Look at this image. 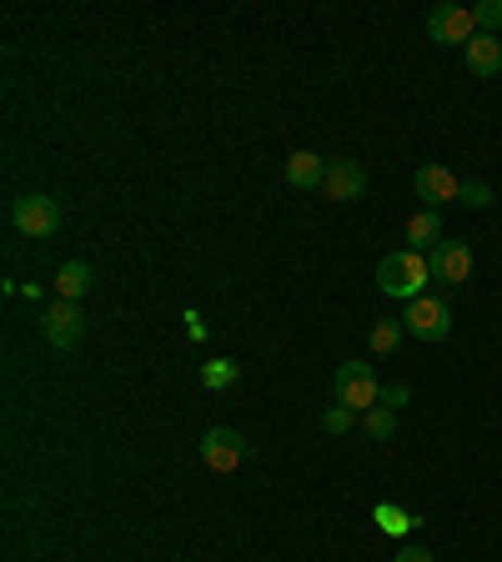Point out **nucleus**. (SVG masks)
Listing matches in <instances>:
<instances>
[{
  "instance_id": "5",
  "label": "nucleus",
  "mask_w": 502,
  "mask_h": 562,
  "mask_svg": "<svg viewBox=\"0 0 502 562\" xmlns=\"http://www.w3.org/2000/svg\"><path fill=\"white\" fill-rule=\"evenodd\" d=\"M427 36L437 40V46H467V40L477 36V21H473V11L467 5H432L427 11Z\"/></svg>"
},
{
  "instance_id": "23",
  "label": "nucleus",
  "mask_w": 502,
  "mask_h": 562,
  "mask_svg": "<svg viewBox=\"0 0 502 562\" xmlns=\"http://www.w3.org/2000/svg\"><path fill=\"white\" fill-rule=\"evenodd\" d=\"M181 322H186V337H191V341H206V322H201L197 312H186Z\"/></svg>"
},
{
  "instance_id": "6",
  "label": "nucleus",
  "mask_w": 502,
  "mask_h": 562,
  "mask_svg": "<svg viewBox=\"0 0 502 562\" xmlns=\"http://www.w3.org/2000/svg\"><path fill=\"white\" fill-rule=\"evenodd\" d=\"M11 226L21 236H55V226H61V207H55L51 197H21L11 201Z\"/></svg>"
},
{
  "instance_id": "7",
  "label": "nucleus",
  "mask_w": 502,
  "mask_h": 562,
  "mask_svg": "<svg viewBox=\"0 0 502 562\" xmlns=\"http://www.w3.org/2000/svg\"><path fill=\"white\" fill-rule=\"evenodd\" d=\"M197 447H201V462L212 472H237L241 462H247V437L231 427H212Z\"/></svg>"
},
{
  "instance_id": "22",
  "label": "nucleus",
  "mask_w": 502,
  "mask_h": 562,
  "mask_svg": "<svg viewBox=\"0 0 502 562\" xmlns=\"http://www.w3.org/2000/svg\"><path fill=\"white\" fill-rule=\"evenodd\" d=\"M407 382H387L382 397H377V407H387V412H397V407H407Z\"/></svg>"
},
{
  "instance_id": "1",
  "label": "nucleus",
  "mask_w": 502,
  "mask_h": 562,
  "mask_svg": "<svg viewBox=\"0 0 502 562\" xmlns=\"http://www.w3.org/2000/svg\"><path fill=\"white\" fill-rule=\"evenodd\" d=\"M427 282H432V266H427V257H417V251H387L382 262H377V291H387V297H402V301H417L427 297Z\"/></svg>"
},
{
  "instance_id": "2",
  "label": "nucleus",
  "mask_w": 502,
  "mask_h": 562,
  "mask_svg": "<svg viewBox=\"0 0 502 562\" xmlns=\"http://www.w3.org/2000/svg\"><path fill=\"white\" fill-rule=\"evenodd\" d=\"M331 392H337L342 407H352V412H372L377 397H382V382H377L372 362H342L337 377H331Z\"/></svg>"
},
{
  "instance_id": "14",
  "label": "nucleus",
  "mask_w": 502,
  "mask_h": 562,
  "mask_svg": "<svg viewBox=\"0 0 502 562\" xmlns=\"http://www.w3.org/2000/svg\"><path fill=\"white\" fill-rule=\"evenodd\" d=\"M86 291H91V266L86 262H66L55 272V297L61 301H80Z\"/></svg>"
},
{
  "instance_id": "4",
  "label": "nucleus",
  "mask_w": 502,
  "mask_h": 562,
  "mask_svg": "<svg viewBox=\"0 0 502 562\" xmlns=\"http://www.w3.org/2000/svg\"><path fill=\"white\" fill-rule=\"evenodd\" d=\"M40 332H46V341H51L55 352H71L80 337H86V316H80L76 301H61L55 297L46 312H40Z\"/></svg>"
},
{
  "instance_id": "24",
  "label": "nucleus",
  "mask_w": 502,
  "mask_h": 562,
  "mask_svg": "<svg viewBox=\"0 0 502 562\" xmlns=\"http://www.w3.org/2000/svg\"><path fill=\"white\" fill-rule=\"evenodd\" d=\"M397 562H437L427 548H407V552H397Z\"/></svg>"
},
{
  "instance_id": "20",
  "label": "nucleus",
  "mask_w": 502,
  "mask_h": 562,
  "mask_svg": "<svg viewBox=\"0 0 502 562\" xmlns=\"http://www.w3.org/2000/svg\"><path fill=\"white\" fill-rule=\"evenodd\" d=\"M322 432H327V437H342V432H352V407H327V412H322Z\"/></svg>"
},
{
  "instance_id": "17",
  "label": "nucleus",
  "mask_w": 502,
  "mask_h": 562,
  "mask_svg": "<svg viewBox=\"0 0 502 562\" xmlns=\"http://www.w3.org/2000/svg\"><path fill=\"white\" fill-rule=\"evenodd\" d=\"M372 517H377V527H382V533H412V527L423 523L417 512H402V508H392V502H377V508H372Z\"/></svg>"
},
{
  "instance_id": "11",
  "label": "nucleus",
  "mask_w": 502,
  "mask_h": 562,
  "mask_svg": "<svg viewBox=\"0 0 502 562\" xmlns=\"http://www.w3.org/2000/svg\"><path fill=\"white\" fill-rule=\"evenodd\" d=\"M463 61H467V71H473V76H482V80L502 76V40L488 36V30H477V36L463 46Z\"/></svg>"
},
{
  "instance_id": "19",
  "label": "nucleus",
  "mask_w": 502,
  "mask_h": 562,
  "mask_svg": "<svg viewBox=\"0 0 502 562\" xmlns=\"http://www.w3.org/2000/svg\"><path fill=\"white\" fill-rule=\"evenodd\" d=\"M473 21H477V30L498 36V26H502V0H477V5H473Z\"/></svg>"
},
{
  "instance_id": "3",
  "label": "nucleus",
  "mask_w": 502,
  "mask_h": 562,
  "mask_svg": "<svg viewBox=\"0 0 502 562\" xmlns=\"http://www.w3.org/2000/svg\"><path fill=\"white\" fill-rule=\"evenodd\" d=\"M402 327H407V337L417 341H448L452 332V307L442 297H417L407 301V312H402Z\"/></svg>"
},
{
  "instance_id": "18",
  "label": "nucleus",
  "mask_w": 502,
  "mask_h": 562,
  "mask_svg": "<svg viewBox=\"0 0 502 562\" xmlns=\"http://www.w3.org/2000/svg\"><path fill=\"white\" fill-rule=\"evenodd\" d=\"M362 432H367L372 442H392V437H397V412H387V407L362 412Z\"/></svg>"
},
{
  "instance_id": "10",
  "label": "nucleus",
  "mask_w": 502,
  "mask_h": 562,
  "mask_svg": "<svg viewBox=\"0 0 502 562\" xmlns=\"http://www.w3.org/2000/svg\"><path fill=\"white\" fill-rule=\"evenodd\" d=\"M412 182H417V197H423L432 211H442L448 201L463 197V182H457L448 166H432V161H427V166H417V176H412Z\"/></svg>"
},
{
  "instance_id": "16",
  "label": "nucleus",
  "mask_w": 502,
  "mask_h": 562,
  "mask_svg": "<svg viewBox=\"0 0 502 562\" xmlns=\"http://www.w3.org/2000/svg\"><path fill=\"white\" fill-rule=\"evenodd\" d=\"M407 337V327H402V316H382V322H377V327L367 332V347L377 357H387V352H397V341Z\"/></svg>"
},
{
  "instance_id": "13",
  "label": "nucleus",
  "mask_w": 502,
  "mask_h": 562,
  "mask_svg": "<svg viewBox=\"0 0 502 562\" xmlns=\"http://www.w3.org/2000/svg\"><path fill=\"white\" fill-rule=\"evenodd\" d=\"M402 241H407V251H417V257H432V247L442 241V211L423 207V211H417V216L407 222Z\"/></svg>"
},
{
  "instance_id": "12",
  "label": "nucleus",
  "mask_w": 502,
  "mask_h": 562,
  "mask_svg": "<svg viewBox=\"0 0 502 562\" xmlns=\"http://www.w3.org/2000/svg\"><path fill=\"white\" fill-rule=\"evenodd\" d=\"M281 176H287V186H297V191H317V186L327 182V157H317V151H291Z\"/></svg>"
},
{
  "instance_id": "15",
  "label": "nucleus",
  "mask_w": 502,
  "mask_h": 562,
  "mask_svg": "<svg viewBox=\"0 0 502 562\" xmlns=\"http://www.w3.org/2000/svg\"><path fill=\"white\" fill-rule=\"evenodd\" d=\"M241 366L231 362V357H212V362H201V387L206 392H226V387H237Z\"/></svg>"
},
{
  "instance_id": "21",
  "label": "nucleus",
  "mask_w": 502,
  "mask_h": 562,
  "mask_svg": "<svg viewBox=\"0 0 502 562\" xmlns=\"http://www.w3.org/2000/svg\"><path fill=\"white\" fill-rule=\"evenodd\" d=\"M463 207H473V211H488L492 207V186L488 182H463Z\"/></svg>"
},
{
  "instance_id": "9",
  "label": "nucleus",
  "mask_w": 502,
  "mask_h": 562,
  "mask_svg": "<svg viewBox=\"0 0 502 562\" xmlns=\"http://www.w3.org/2000/svg\"><path fill=\"white\" fill-rule=\"evenodd\" d=\"M322 191H327V201H357L362 191H367V171H362V161H352V157L327 161V182H322Z\"/></svg>"
},
{
  "instance_id": "8",
  "label": "nucleus",
  "mask_w": 502,
  "mask_h": 562,
  "mask_svg": "<svg viewBox=\"0 0 502 562\" xmlns=\"http://www.w3.org/2000/svg\"><path fill=\"white\" fill-rule=\"evenodd\" d=\"M427 266H432V282H442V287H463L467 276H473V247H463V241H437Z\"/></svg>"
}]
</instances>
